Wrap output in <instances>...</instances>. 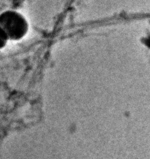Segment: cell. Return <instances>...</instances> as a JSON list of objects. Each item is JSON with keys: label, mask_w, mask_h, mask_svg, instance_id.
<instances>
[{"label": "cell", "mask_w": 150, "mask_h": 159, "mask_svg": "<svg viewBox=\"0 0 150 159\" xmlns=\"http://www.w3.org/2000/svg\"><path fill=\"white\" fill-rule=\"evenodd\" d=\"M1 31L7 39L19 40L27 33L28 24L25 19L19 12L7 11L1 14L0 17Z\"/></svg>", "instance_id": "1"}]
</instances>
